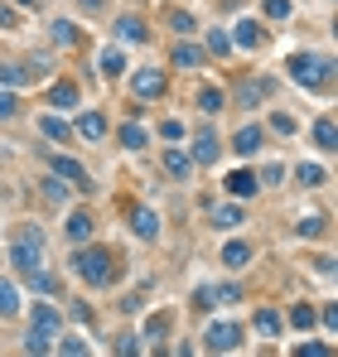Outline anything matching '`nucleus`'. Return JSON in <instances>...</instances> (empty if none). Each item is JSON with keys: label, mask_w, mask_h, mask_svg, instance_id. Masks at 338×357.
Here are the masks:
<instances>
[{"label": "nucleus", "mask_w": 338, "mask_h": 357, "mask_svg": "<svg viewBox=\"0 0 338 357\" xmlns=\"http://www.w3.org/2000/svg\"><path fill=\"white\" fill-rule=\"evenodd\" d=\"M116 261H121V256H112L107 246H82V251L73 256V271H78L92 290H102V285L116 280Z\"/></svg>", "instance_id": "1"}, {"label": "nucleus", "mask_w": 338, "mask_h": 357, "mask_svg": "<svg viewBox=\"0 0 338 357\" xmlns=\"http://www.w3.org/2000/svg\"><path fill=\"white\" fill-rule=\"evenodd\" d=\"M10 266H15L20 275H29V271L44 266V232H39V227H20V232H15V241H10Z\"/></svg>", "instance_id": "2"}, {"label": "nucleus", "mask_w": 338, "mask_h": 357, "mask_svg": "<svg viewBox=\"0 0 338 357\" xmlns=\"http://www.w3.org/2000/svg\"><path fill=\"white\" fill-rule=\"evenodd\" d=\"M329 68H334L329 59H314V54H295V59H290V77H295L300 87H324V82H329Z\"/></svg>", "instance_id": "3"}, {"label": "nucleus", "mask_w": 338, "mask_h": 357, "mask_svg": "<svg viewBox=\"0 0 338 357\" xmlns=\"http://www.w3.org/2000/svg\"><path fill=\"white\" fill-rule=\"evenodd\" d=\"M242 343V328L237 324H208V333H203V348L208 353H232Z\"/></svg>", "instance_id": "4"}, {"label": "nucleus", "mask_w": 338, "mask_h": 357, "mask_svg": "<svg viewBox=\"0 0 338 357\" xmlns=\"http://www.w3.org/2000/svg\"><path fill=\"white\" fill-rule=\"evenodd\" d=\"M131 92H135L140 102H155V97H165V73H160V68H140V73L131 77Z\"/></svg>", "instance_id": "5"}, {"label": "nucleus", "mask_w": 338, "mask_h": 357, "mask_svg": "<svg viewBox=\"0 0 338 357\" xmlns=\"http://www.w3.org/2000/svg\"><path fill=\"white\" fill-rule=\"evenodd\" d=\"M116 39H121V44H145V39H150V29H145V20L121 15V20H116Z\"/></svg>", "instance_id": "6"}, {"label": "nucleus", "mask_w": 338, "mask_h": 357, "mask_svg": "<svg viewBox=\"0 0 338 357\" xmlns=\"http://www.w3.org/2000/svg\"><path fill=\"white\" fill-rule=\"evenodd\" d=\"M54 174H58V178H73L78 188H97V183L87 178V169H82L78 160H68V155H54Z\"/></svg>", "instance_id": "7"}, {"label": "nucleus", "mask_w": 338, "mask_h": 357, "mask_svg": "<svg viewBox=\"0 0 338 357\" xmlns=\"http://www.w3.org/2000/svg\"><path fill=\"white\" fill-rule=\"evenodd\" d=\"M29 328H39V333H49V338H54L58 328H63V319H58L54 304H34V314H29Z\"/></svg>", "instance_id": "8"}, {"label": "nucleus", "mask_w": 338, "mask_h": 357, "mask_svg": "<svg viewBox=\"0 0 338 357\" xmlns=\"http://www.w3.org/2000/svg\"><path fill=\"white\" fill-rule=\"evenodd\" d=\"M165 174L189 178V174H193V155H189V150H179V145H169V150H165Z\"/></svg>", "instance_id": "9"}, {"label": "nucleus", "mask_w": 338, "mask_h": 357, "mask_svg": "<svg viewBox=\"0 0 338 357\" xmlns=\"http://www.w3.org/2000/svg\"><path fill=\"white\" fill-rule=\"evenodd\" d=\"M208 222H213L218 232H232V227H242L247 218H242V208H237V203H223V208H213V213H208Z\"/></svg>", "instance_id": "10"}, {"label": "nucleus", "mask_w": 338, "mask_h": 357, "mask_svg": "<svg viewBox=\"0 0 338 357\" xmlns=\"http://www.w3.org/2000/svg\"><path fill=\"white\" fill-rule=\"evenodd\" d=\"M261 140H266V135H261V126H242V130L232 135V150H237V155H256V150H261Z\"/></svg>", "instance_id": "11"}, {"label": "nucleus", "mask_w": 338, "mask_h": 357, "mask_svg": "<svg viewBox=\"0 0 338 357\" xmlns=\"http://www.w3.org/2000/svg\"><path fill=\"white\" fill-rule=\"evenodd\" d=\"M218 145H223V140H218V135H208V130H203V135H198V140H193V165H218V155H223V150H218Z\"/></svg>", "instance_id": "12"}, {"label": "nucleus", "mask_w": 338, "mask_h": 357, "mask_svg": "<svg viewBox=\"0 0 338 357\" xmlns=\"http://www.w3.org/2000/svg\"><path fill=\"white\" fill-rule=\"evenodd\" d=\"M131 232L135 237H160V218L150 208H131Z\"/></svg>", "instance_id": "13"}, {"label": "nucleus", "mask_w": 338, "mask_h": 357, "mask_svg": "<svg viewBox=\"0 0 338 357\" xmlns=\"http://www.w3.org/2000/svg\"><path fill=\"white\" fill-rule=\"evenodd\" d=\"M251 328H256L261 338H281V333H285V319L276 314V309H261V314L251 319Z\"/></svg>", "instance_id": "14"}, {"label": "nucleus", "mask_w": 338, "mask_h": 357, "mask_svg": "<svg viewBox=\"0 0 338 357\" xmlns=\"http://www.w3.org/2000/svg\"><path fill=\"white\" fill-rule=\"evenodd\" d=\"M78 135H82V140H102V135H107V116H102V112H82V116H78Z\"/></svg>", "instance_id": "15"}, {"label": "nucleus", "mask_w": 338, "mask_h": 357, "mask_svg": "<svg viewBox=\"0 0 338 357\" xmlns=\"http://www.w3.org/2000/svg\"><path fill=\"white\" fill-rule=\"evenodd\" d=\"M256 188H261V183H256V174H251V169H237V174H227V193H232V198H251Z\"/></svg>", "instance_id": "16"}, {"label": "nucleus", "mask_w": 338, "mask_h": 357, "mask_svg": "<svg viewBox=\"0 0 338 357\" xmlns=\"http://www.w3.org/2000/svg\"><path fill=\"white\" fill-rule=\"evenodd\" d=\"M266 97H271V82H261V77H251V82L237 87V102H242V107H256V102H266Z\"/></svg>", "instance_id": "17"}, {"label": "nucleus", "mask_w": 338, "mask_h": 357, "mask_svg": "<svg viewBox=\"0 0 338 357\" xmlns=\"http://www.w3.org/2000/svg\"><path fill=\"white\" fill-rule=\"evenodd\" d=\"M314 145H319L324 155H334V150H338V130H334V116H319V121H314Z\"/></svg>", "instance_id": "18"}, {"label": "nucleus", "mask_w": 338, "mask_h": 357, "mask_svg": "<svg viewBox=\"0 0 338 357\" xmlns=\"http://www.w3.org/2000/svg\"><path fill=\"white\" fill-rule=\"evenodd\" d=\"M63 232H68V241H78V246H82V241L92 237V218H87V213H68Z\"/></svg>", "instance_id": "19"}, {"label": "nucleus", "mask_w": 338, "mask_h": 357, "mask_svg": "<svg viewBox=\"0 0 338 357\" xmlns=\"http://www.w3.org/2000/svg\"><path fill=\"white\" fill-rule=\"evenodd\" d=\"M223 266H227V271L251 266V246H247V241H227V246H223Z\"/></svg>", "instance_id": "20"}, {"label": "nucleus", "mask_w": 338, "mask_h": 357, "mask_svg": "<svg viewBox=\"0 0 338 357\" xmlns=\"http://www.w3.org/2000/svg\"><path fill=\"white\" fill-rule=\"evenodd\" d=\"M97 68H102V77H121V73H126V54L107 44V49H102V59H97Z\"/></svg>", "instance_id": "21"}, {"label": "nucleus", "mask_w": 338, "mask_h": 357, "mask_svg": "<svg viewBox=\"0 0 338 357\" xmlns=\"http://www.w3.org/2000/svg\"><path fill=\"white\" fill-rule=\"evenodd\" d=\"M49 102H54L58 112H73V107H78V87H73V82H54V87H49Z\"/></svg>", "instance_id": "22"}, {"label": "nucleus", "mask_w": 338, "mask_h": 357, "mask_svg": "<svg viewBox=\"0 0 338 357\" xmlns=\"http://www.w3.org/2000/svg\"><path fill=\"white\" fill-rule=\"evenodd\" d=\"M232 44L256 49V44H261V24H256V20H242V24H237V34H232Z\"/></svg>", "instance_id": "23"}, {"label": "nucleus", "mask_w": 338, "mask_h": 357, "mask_svg": "<svg viewBox=\"0 0 338 357\" xmlns=\"http://www.w3.org/2000/svg\"><path fill=\"white\" fill-rule=\"evenodd\" d=\"M121 145H126V150H145V145H150L145 126H135V121H131V126H121Z\"/></svg>", "instance_id": "24"}, {"label": "nucleus", "mask_w": 338, "mask_h": 357, "mask_svg": "<svg viewBox=\"0 0 338 357\" xmlns=\"http://www.w3.org/2000/svg\"><path fill=\"white\" fill-rule=\"evenodd\" d=\"M39 130H44L49 140H73V126L58 121V116H39Z\"/></svg>", "instance_id": "25"}, {"label": "nucleus", "mask_w": 338, "mask_h": 357, "mask_svg": "<svg viewBox=\"0 0 338 357\" xmlns=\"http://www.w3.org/2000/svg\"><path fill=\"white\" fill-rule=\"evenodd\" d=\"M10 314H20V290L10 280H0V319H10Z\"/></svg>", "instance_id": "26"}, {"label": "nucleus", "mask_w": 338, "mask_h": 357, "mask_svg": "<svg viewBox=\"0 0 338 357\" xmlns=\"http://www.w3.org/2000/svg\"><path fill=\"white\" fill-rule=\"evenodd\" d=\"M49 29H54V44H63V49H68V44H78V39H82V34H78V24H73V20H54V24H49Z\"/></svg>", "instance_id": "27"}, {"label": "nucleus", "mask_w": 338, "mask_h": 357, "mask_svg": "<svg viewBox=\"0 0 338 357\" xmlns=\"http://www.w3.org/2000/svg\"><path fill=\"white\" fill-rule=\"evenodd\" d=\"M169 59H174V68H198L203 54H198L193 44H174V54H169Z\"/></svg>", "instance_id": "28"}, {"label": "nucleus", "mask_w": 338, "mask_h": 357, "mask_svg": "<svg viewBox=\"0 0 338 357\" xmlns=\"http://www.w3.org/2000/svg\"><path fill=\"white\" fill-rule=\"evenodd\" d=\"M0 82H5V87H20V82H34V77H29V68H20V63H0Z\"/></svg>", "instance_id": "29"}, {"label": "nucleus", "mask_w": 338, "mask_h": 357, "mask_svg": "<svg viewBox=\"0 0 338 357\" xmlns=\"http://www.w3.org/2000/svg\"><path fill=\"white\" fill-rule=\"evenodd\" d=\"M24 285H34L39 295H54V290H58V280L44 271V266H39V271H29V275H24Z\"/></svg>", "instance_id": "30"}, {"label": "nucleus", "mask_w": 338, "mask_h": 357, "mask_svg": "<svg viewBox=\"0 0 338 357\" xmlns=\"http://www.w3.org/2000/svg\"><path fill=\"white\" fill-rule=\"evenodd\" d=\"M208 54H213V59H227V54H232V34H223V29H208Z\"/></svg>", "instance_id": "31"}, {"label": "nucleus", "mask_w": 338, "mask_h": 357, "mask_svg": "<svg viewBox=\"0 0 338 357\" xmlns=\"http://www.w3.org/2000/svg\"><path fill=\"white\" fill-rule=\"evenodd\" d=\"M20 348H24V353H49V348H54V338H49V333H39V328H29Z\"/></svg>", "instance_id": "32"}, {"label": "nucleus", "mask_w": 338, "mask_h": 357, "mask_svg": "<svg viewBox=\"0 0 338 357\" xmlns=\"http://www.w3.org/2000/svg\"><path fill=\"white\" fill-rule=\"evenodd\" d=\"M295 178H300L304 188H319V183H329V174H324L319 165H300V169H295Z\"/></svg>", "instance_id": "33"}, {"label": "nucleus", "mask_w": 338, "mask_h": 357, "mask_svg": "<svg viewBox=\"0 0 338 357\" xmlns=\"http://www.w3.org/2000/svg\"><path fill=\"white\" fill-rule=\"evenodd\" d=\"M223 92H218V87H203V92H198V107H203V112H208V116H218V112H223Z\"/></svg>", "instance_id": "34"}, {"label": "nucleus", "mask_w": 338, "mask_h": 357, "mask_svg": "<svg viewBox=\"0 0 338 357\" xmlns=\"http://www.w3.org/2000/svg\"><path fill=\"white\" fill-rule=\"evenodd\" d=\"M169 24H174L179 34H193V29H198V20H193V15H184V10H169Z\"/></svg>", "instance_id": "35"}, {"label": "nucleus", "mask_w": 338, "mask_h": 357, "mask_svg": "<svg viewBox=\"0 0 338 357\" xmlns=\"http://www.w3.org/2000/svg\"><path fill=\"white\" fill-rule=\"evenodd\" d=\"M165 328H169V314H155V319L145 324V338H150V343H160V338H165Z\"/></svg>", "instance_id": "36"}, {"label": "nucleus", "mask_w": 338, "mask_h": 357, "mask_svg": "<svg viewBox=\"0 0 338 357\" xmlns=\"http://www.w3.org/2000/svg\"><path fill=\"white\" fill-rule=\"evenodd\" d=\"M290 324H295V328H309V324H314V309H309V304H295V309H290Z\"/></svg>", "instance_id": "37"}, {"label": "nucleus", "mask_w": 338, "mask_h": 357, "mask_svg": "<svg viewBox=\"0 0 338 357\" xmlns=\"http://www.w3.org/2000/svg\"><path fill=\"white\" fill-rule=\"evenodd\" d=\"M281 178H285V165H276V160H271V165L256 174V183H266V188H271V183H281Z\"/></svg>", "instance_id": "38"}, {"label": "nucleus", "mask_w": 338, "mask_h": 357, "mask_svg": "<svg viewBox=\"0 0 338 357\" xmlns=\"http://www.w3.org/2000/svg\"><path fill=\"white\" fill-rule=\"evenodd\" d=\"M58 353H68V357H82L87 353V343H82V338H63V343H54Z\"/></svg>", "instance_id": "39"}, {"label": "nucleus", "mask_w": 338, "mask_h": 357, "mask_svg": "<svg viewBox=\"0 0 338 357\" xmlns=\"http://www.w3.org/2000/svg\"><path fill=\"white\" fill-rule=\"evenodd\" d=\"M261 10H266L271 20H285V15H290V0H261Z\"/></svg>", "instance_id": "40"}, {"label": "nucleus", "mask_w": 338, "mask_h": 357, "mask_svg": "<svg viewBox=\"0 0 338 357\" xmlns=\"http://www.w3.org/2000/svg\"><path fill=\"white\" fill-rule=\"evenodd\" d=\"M44 193H49V198H54V203H63V193H68V188H63V178H44Z\"/></svg>", "instance_id": "41"}, {"label": "nucleus", "mask_w": 338, "mask_h": 357, "mask_svg": "<svg viewBox=\"0 0 338 357\" xmlns=\"http://www.w3.org/2000/svg\"><path fill=\"white\" fill-rule=\"evenodd\" d=\"M319 232H324V218H304L300 222V237H319Z\"/></svg>", "instance_id": "42"}, {"label": "nucleus", "mask_w": 338, "mask_h": 357, "mask_svg": "<svg viewBox=\"0 0 338 357\" xmlns=\"http://www.w3.org/2000/svg\"><path fill=\"white\" fill-rule=\"evenodd\" d=\"M271 126H276L281 135H295V116H285V112H276V116H271Z\"/></svg>", "instance_id": "43"}, {"label": "nucleus", "mask_w": 338, "mask_h": 357, "mask_svg": "<svg viewBox=\"0 0 338 357\" xmlns=\"http://www.w3.org/2000/svg\"><path fill=\"white\" fill-rule=\"evenodd\" d=\"M160 135H165V140H184V121H165Z\"/></svg>", "instance_id": "44"}, {"label": "nucleus", "mask_w": 338, "mask_h": 357, "mask_svg": "<svg viewBox=\"0 0 338 357\" xmlns=\"http://www.w3.org/2000/svg\"><path fill=\"white\" fill-rule=\"evenodd\" d=\"M193 304H198V309H213V304H218V290H208V285H203V290L193 295Z\"/></svg>", "instance_id": "45"}, {"label": "nucleus", "mask_w": 338, "mask_h": 357, "mask_svg": "<svg viewBox=\"0 0 338 357\" xmlns=\"http://www.w3.org/2000/svg\"><path fill=\"white\" fill-rule=\"evenodd\" d=\"M295 353H300V357H329V348H324V343H300Z\"/></svg>", "instance_id": "46"}, {"label": "nucleus", "mask_w": 338, "mask_h": 357, "mask_svg": "<svg viewBox=\"0 0 338 357\" xmlns=\"http://www.w3.org/2000/svg\"><path fill=\"white\" fill-rule=\"evenodd\" d=\"M15 107H20V102H15L10 92H0V121H10V116H15Z\"/></svg>", "instance_id": "47"}, {"label": "nucleus", "mask_w": 338, "mask_h": 357, "mask_svg": "<svg viewBox=\"0 0 338 357\" xmlns=\"http://www.w3.org/2000/svg\"><path fill=\"white\" fill-rule=\"evenodd\" d=\"M0 29H15V10L10 5H0Z\"/></svg>", "instance_id": "48"}, {"label": "nucleus", "mask_w": 338, "mask_h": 357, "mask_svg": "<svg viewBox=\"0 0 338 357\" xmlns=\"http://www.w3.org/2000/svg\"><path fill=\"white\" fill-rule=\"evenodd\" d=\"M82 5H87V10H102V0H82Z\"/></svg>", "instance_id": "49"}, {"label": "nucleus", "mask_w": 338, "mask_h": 357, "mask_svg": "<svg viewBox=\"0 0 338 357\" xmlns=\"http://www.w3.org/2000/svg\"><path fill=\"white\" fill-rule=\"evenodd\" d=\"M15 5H34V0H15Z\"/></svg>", "instance_id": "50"}]
</instances>
